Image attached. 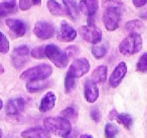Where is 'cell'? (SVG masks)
Here are the masks:
<instances>
[{"instance_id":"3","label":"cell","mask_w":147,"mask_h":138,"mask_svg":"<svg viewBox=\"0 0 147 138\" xmlns=\"http://www.w3.org/2000/svg\"><path fill=\"white\" fill-rule=\"evenodd\" d=\"M142 49V37L139 33H130L119 45V51L124 55H132Z\"/></svg>"},{"instance_id":"1","label":"cell","mask_w":147,"mask_h":138,"mask_svg":"<svg viewBox=\"0 0 147 138\" xmlns=\"http://www.w3.org/2000/svg\"><path fill=\"white\" fill-rule=\"evenodd\" d=\"M43 125L45 129L49 130L51 133L57 136L65 137L67 134L71 131V124L69 120L61 116L57 117H47L43 120Z\"/></svg>"},{"instance_id":"35","label":"cell","mask_w":147,"mask_h":138,"mask_svg":"<svg viewBox=\"0 0 147 138\" xmlns=\"http://www.w3.org/2000/svg\"><path fill=\"white\" fill-rule=\"evenodd\" d=\"M147 3V0H133V5L135 7H142Z\"/></svg>"},{"instance_id":"27","label":"cell","mask_w":147,"mask_h":138,"mask_svg":"<svg viewBox=\"0 0 147 138\" xmlns=\"http://www.w3.org/2000/svg\"><path fill=\"white\" fill-rule=\"evenodd\" d=\"M118 134V128L112 123H108L105 126V137L115 138Z\"/></svg>"},{"instance_id":"13","label":"cell","mask_w":147,"mask_h":138,"mask_svg":"<svg viewBox=\"0 0 147 138\" xmlns=\"http://www.w3.org/2000/svg\"><path fill=\"white\" fill-rule=\"evenodd\" d=\"M127 74V65L124 62H121L116 66L114 71L112 72L110 78H109V85L112 88H116L120 85L122 80Z\"/></svg>"},{"instance_id":"22","label":"cell","mask_w":147,"mask_h":138,"mask_svg":"<svg viewBox=\"0 0 147 138\" xmlns=\"http://www.w3.org/2000/svg\"><path fill=\"white\" fill-rule=\"evenodd\" d=\"M17 10V6L15 2H2L0 3V16H4L6 14L14 13Z\"/></svg>"},{"instance_id":"42","label":"cell","mask_w":147,"mask_h":138,"mask_svg":"<svg viewBox=\"0 0 147 138\" xmlns=\"http://www.w3.org/2000/svg\"><path fill=\"white\" fill-rule=\"evenodd\" d=\"M0 138H2V130L0 129Z\"/></svg>"},{"instance_id":"34","label":"cell","mask_w":147,"mask_h":138,"mask_svg":"<svg viewBox=\"0 0 147 138\" xmlns=\"http://www.w3.org/2000/svg\"><path fill=\"white\" fill-rule=\"evenodd\" d=\"M65 51V53H67V57H69V59H71V57H74L77 53H79V49H78V47H76V45H71V47H67Z\"/></svg>"},{"instance_id":"20","label":"cell","mask_w":147,"mask_h":138,"mask_svg":"<svg viewBox=\"0 0 147 138\" xmlns=\"http://www.w3.org/2000/svg\"><path fill=\"white\" fill-rule=\"evenodd\" d=\"M51 86V82L49 81H32V82H27L26 83V90L29 93H37L45 90Z\"/></svg>"},{"instance_id":"39","label":"cell","mask_w":147,"mask_h":138,"mask_svg":"<svg viewBox=\"0 0 147 138\" xmlns=\"http://www.w3.org/2000/svg\"><path fill=\"white\" fill-rule=\"evenodd\" d=\"M4 67L2 66V64H0V75H2V74H4Z\"/></svg>"},{"instance_id":"41","label":"cell","mask_w":147,"mask_h":138,"mask_svg":"<svg viewBox=\"0 0 147 138\" xmlns=\"http://www.w3.org/2000/svg\"><path fill=\"white\" fill-rule=\"evenodd\" d=\"M2 107H3V101H2V99L0 98V110L2 109Z\"/></svg>"},{"instance_id":"16","label":"cell","mask_w":147,"mask_h":138,"mask_svg":"<svg viewBox=\"0 0 147 138\" xmlns=\"http://www.w3.org/2000/svg\"><path fill=\"white\" fill-rule=\"evenodd\" d=\"M20 136L22 138H51V134L45 128L32 127L22 131Z\"/></svg>"},{"instance_id":"4","label":"cell","mask_w":147,"mask_h":138,"mask_svg":"<svg viewBox=\"0 0 147 138\" xmlns=\"http://www.w3.org/2000/svg\"><path fill=\"white\" fill-rule=\"evenodd\" d=\"M45 57L59 69H63L69 64V57L67 55L65 51H61L57 45H47L45 47Z\"/></svg>"},{"instance_id":"9","label":"cell","mask_w":147,"mask_h":138,"mask_svg":"<svg viewBox=\"0 0 147 138\" xmlns=\"http://www.w3.org/2000/svg\"><path fill=\"white\" fill-rule=\"evenodd\" d=\"M30 55V49L27 45H20L13 49L11 55V63L16 69H21L28 62Z\"/></svg>"},{"instance_id":"2","label":"cell","mask_w":147,"mask_h":138,"mask_svg":"<svg viewBox=\"0 0 147 138\" xmlns=\"http://www.w3.org/2000/svg\"><path fill=\"white\" fill-rule=\"evenodd\" d=\"M53 74V68L49 64H40L32 68L25 70L20 75V80L27 82L45 81L47 80Z\"/></svg>"},{"instance_id":"32","label":"cell","mask_w":147,"mask_h":138,"mask_svg":"<svg viewBox=\"0 0 147 138\" xmlns=\"http://www.w3.org/2000/svg\"><path fill=\"white\" fill-rule=\"evenodd\" d=\"M90 115H91V118H92L93 121H95L96 123H98V122H100L101 120V112L100 110L98 109V108L94 107L91 109L90 111Z\"/></svg>"},{"instance_id":"36","label":"cell","mask_w":147,"mask_h":138,"mask_svg":"<svg viewBox=\"0 0 147 138\" xmlns=\"http://www.w3.org/2000/svg\"><path fill=\"white\" fill-rule=\"evenodd\" d=\"M117 115H118V112H117L115 109H113L112 111H110V113H109V119L110 120H116Z\"/></svg>"},{"instance_id":"19","label":"cell","mask_w":147,"mask_h":138,"mask_svg":"<svg viewBox=\"0 0 147 138\" xmlns=\"http://www.w3.org/2000/svg\"><path fill=\"white\" fill-rule=\"evenodd\" d=\"M107 73H108L107 67L105 65H101L93 71L91 80L95 84H103L107 80Z\"/></svg>"},{"instance_id":"24","label":"cell","mask_w":147,"mask_h":138,"mask_svg":"<svg viewBox=\"0 0 147 138\" xmlns=\"http://www.w3.org/2000/svg\"><path fill=\"white\" fill-rule=\"evenodd\" d=\"M108 53L107 45H95L92 47V55L95 59H102Z\"/></svg>"},{"instance_id":"15","label":"cell","mask_w":147,"mask_h":138,"mask_svg":"<svg viewBox=\"0 0 147 138\" xmlns=\"http://www.w3.org/2000/svg\"><path fill=\"white\" fill-rule=\"evenodd\" d=\"M85 99L88 103H95L99 98V88L97 84L92 82V80L86 81L84 86Z\"/></svg>"},{"instance_id":"12","label":"cell","mask_w":147,"mask_h":138,"mask_svg":"<svg viewBox=\"0 0 147 138\" xmlns=\"http://www.w3.org/2000/svg\"><path fill=\"white\" fill-rule=\"evenodd\" d=\"M57 39L63 43H71L77 37V30L67 21H63L57 31Z\"/></svg>"},{"instance_id":"26","label":"cell","mask_w":147,"mask_h":138,"mask_svg":"<svg viewBox=\"0 0 147 138\" xmlns=\"http://www.w3.org/2000/svg\"><path fill=\"white\" fill-rule=\"evenodd\" d=\"M61 117L65 118L67 120L71 121H76L77 118H78V111L76 110L75 107H67L65 109H63V111L61 112Z\"/></svg>"},{"instance_id":"17","label":"cell","mask_w":147,"mask_h":138,"mask_svg":"<svg viewBox=\"0 0 147 138\" xmlns=\"http://www.w3.org/2000/svg\"><path fill=\"white\" fill-rule=\"evenodd\" d=\"M55 101H57V96L53 92H47L45 96L42 97L39 104V111L45 113V112H49L51 110L53 109L55 105Z\"/></svg>"},{"instance_id":"43","label":"cell","mask_w":147,"mask_h":138,"mask_svg":"<svg viewBox=\"0 0 147 138\" xmlns=\"http://www.w3.org/2000/svg\"><path fill=\"white\" fill-rule=\"evenodd\" d=\"M7 2H15V0H7Z\"/></svg>"},{"instance_id":"10","label":"cell","mask_w":147,"mask_h":138,"mask_svg":"<svg viewBox=\"0 0 147 138\" xmlns=\"http://www.w3.org/2000/svg\"><path fill=\"white\" fill-rule=\"evenodd\" d=\"M55 26L47 21H37L33 26V33L40 39H49L55 35Z\"/></svg>"},{"instance_id":"40","label":"cell","mask_w":147,"mask_h":138,"mask_svg":"<svg viewBox=\"0 0 147 138\" xmlns=\"http://www.w3.org/2000/svg\"><path fill=\"white\" fill-rule=\"evenodd\" d=\"M33 3H34V5H40L41 0H33Z\"/></svg>"},{"instance_id":"11","label":"cell","mask_w":147,"mask_h":138,"mask_svg":"<svg viewBox=\"0 0 147 138\" xmlns=\"http://www.w3.org/2000/svg\"><path fill=\"white\" fill-rule=\"evenodd\" d=\"M80 11L88 16V25H94V16L99 8L98 0H81Z\"/></svg>"},{"instance_id":"21","label":"cell","mask_w":147,"mask_h":138,"mask_svg":"<svg viewBox=\"0 0 147 138\" xmlns=\"http://www.w3.org/2000/svg\"><path fill=\"white\" fill-rule=\"evenodd\" d=\"M47 7L51 14L55 15V16H61L65 13V8L55 0H47Z\"/></svg>"},{"instance_id":"6","label":"cell","mask_w":147,"mask_h":138,"mask_svg":"<svg viewBox=\"0 0 147 138\" xmlns=\"http://www.w3.org/2000/svg\"><path fill=\"white\" fill-rule=\"evenodd\" d=\"M25 106H26V101L21 97L12 98L8 100V102L6 103V107H5L7 116L13 120L19 119L22 112L24 111Z\"/></svg>"},{"instance_id":"31","label":"cell","mask_w":147,"mask_h":138,"mask_svg":"<svg viewBox=\"0 0 147 138\" xmlns=\"http://www.w3.org/2000/svg\"><path fill=\"white\" fill-rule=\"evenodd\" d=\"M75 80L74 78L69 77V75L65 76V90L67 93H69V92H71L74 89H75V87H76V82H75Z\"/></svg>"},{"instance_id":"37","label":"cell","mask_w":147,"mask_h":138,"mask_svg":"<svg viewBox=\"0 0 147 138\" xmlns=\"http://www.w3.org/2000/svg\"><path fill=\"white\" fill-rule=\"evenodd\" d=\"M77 135H78V133H77V131H75V130L71 129V131L69 132V134H67V135L65 136V137L63 138H76Z\"/></svg>"},{"instance_id":"18","label":"cell","mask_w":147,"mask_h":138,"mask_svg":"<svg viewBox=\"0 0 147 138\" xmlns=\"http://www.w3.org/2000/svg\"><path fill=\"white\" fill-rule=\"evenodd\" d=\"M63 3L65 13L71 19L76 20L79 17V14H80V6H79L76 0H63Z\"/></svg>"},{"instance_id":"14","label":"cell","mask_w":147,"mask_h":138,"mask_svg":"<svg viewBox=\"0 0 147 138\" xmlns=\"http://www.w3.org/2000/svg\"><path fill=\"white\" fill-rule=\"evenodd\" d=\"M6 25L9 28L10 32L13 34L14 37H21L26 33V23L22 20L19 19H14V18H8L6 19Z\"/></svg>"},{"instance_id":"23","label":"cell","mask_w":147,"mask_h":138,"mask_svg":"<svg viewBox=\"0 0 147 138\" xmlns=\"http://www.w3.org/2000/svg\"><path fill=\"white\" fill-rule=\"evenodd\" d=\"M143 27H144L143 22L140 20H137V19L130 20L125 24V29L130 33H138L137 31L141 30Z\"/></svg>"},{"instance_id":"5","label":"cell","mask_w":147,"mask_h":138,"mask_svg":"<svg viewBox=\"0 0 147 138\" xmlns=\"http://www.w3.org/2000/svg\"><path fill=\"white\" fill-rule=\"evenodd\" d=\"M121 21V10L119 7L110 6L106 9L103 14V23L107 30L114 31L120 25Z\"/></svg>"},{"instance_id":"8","label":"cell","mask_w":147,"mask_h":138,"mask_svg":"<svg viewBox=\"0 0 147 138\" xmlns=\"http://www.w3.org/2000/svg\"><path fill=\"white\" fill-rule=\"evenodd\" d=\"M89 70H90V63L86 57H79V59L75 60L73 64L69 66L67 75H69L74 79H78V78L86 75Z\"/></svg>"},{"instance_id":"25","label":"cell","mask_w":147,"mask_h":138,"mask_svg":"<svg viewBox=\"0 0 147 138\" xmlns=\"http://www.w3.org/2000/svg\"><path fill=\"white\" fill-rule=\"evenodd\" d=\"M117 122L124 126L126 129H130L133 124V119L128 113H118L116 118Z\"/></svg>"},{"instance_id":"38","label":"cell","mask_w":147,"mask_h":138,"mask_svg":"<svg viewBox=\"0 0 147 138\" xmlns=\"http://www.w3.org/2000/svg\"><path fill=\"white\" fill-rule=\"evenodd\" d=\"M80 138H94L92 135H90V134H83V135L80 136Z\"/></svg>"},{"instance_id":"33","label":"cell","mask_w":147,"mask_h":138,"mask_svg":"<svg viewBox=\"0 0 147 138\" xmlns=\"http://www.w3.org/2000/svg\"><path fill=\"white\" fill-rule=\"evenodd\" d=\"M33 5V0H19V8L21 10H28Z\"/></svg>"},{"instance_id":"30","label":"cell","mask_w":147,"mask_h":138,"mask_svg":"<svg viewBox=\"0 0 147 138\" xmlns=\"http://www.w3.org/2000/svg\"><path fill=\"white\" fill-rule=\"evenodd\" d=\"M30 55L33 59H36V60L45 59V47H36L34 49H32L30 51Z\"/></svg>"},{"instance_id":"7","label":"cell","mask_w":147,"mask_h":138,"mask_svg":"<svg viewBox=\"0 0 147 138\" xmlns=\"http://www.w3.org/2000/svg\"><path fill=\"white\" fill-rule=\"evenodd\" d=\"M80 35L84 41L92 43V45H98L102 41V31L96 25H83L79 29Z\"/></svg>"},{"instance_id":"29","label":"cell","mask_w":147,"mask_h":138,"mask_svg":"<svg viewBox=\"0 0 147 138\" xmlns=\"http://www.w3.org/2000/svg\"><path fill=\"white\" fill-rule=\"evenodd\" d=\"M9 51V41L7 39L6 35L0 31V53H7Z\"/></svg>"},{"instance_id":"28","label":"cell","mask_w":147,"mask_h":138,"mask_svg":"<svg viewBox=\"0 0 147 138\" xmlns=\"http://www.w3.org/2000/svg\"><path fill=\"white\" fill-rule=\"evenodd\" d=\"M136 70L140 73H147V53H143L136 65Z\"/></svg>"}]
</instances>
